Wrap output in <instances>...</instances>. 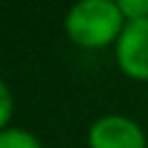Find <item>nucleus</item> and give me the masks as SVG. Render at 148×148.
Listing matches in <instances>:
<instances>
[{
  "label": "nucleus",
  "mask_w": 148,
  "mask_h": 148,
  "mask_svg": "<svg viewBox=\"0 0 148 148\" xmlns=\"http://www.w3.org/2000/svg\"><path fill=\"white\" fill-rule=\"evenodd\" d=\"M126 17L119 10V3L111 0H82L69 8L64 17L67 35L82 47H104L119 40Z\"/></svg>",
  "instance_id": "nucleus-1"
},
{
  "label": "nucleus",
  "mask_w": 148,
  "mask_h": 148,
  "mask_svg": "<svg viewBox=\"0 0 148 148\" xmlns=\"http://www.w3.org/2000/svg\"><path fill=\"white\" fill-rule=\"evenodd\" d=\"M89 148H146V136L133 119L109 114L91 123Z\"/></svg>",
  "instance_id": "nucleus-2"
},
{
  "label": "nucleus",
  "mask_w": 148,
  "mask_h": 148,
  "mask_svg": "<svg viewBox=\"0 0 148 148\" xmlns=\"http://www.w3.org/2000/svg\"><path fill=\"white\" fill-rule=\"evenodd\" d=\"M116 59L131 79H148V17L126 22L116 40Z\"/></svg>",
  "instance_id": "nucleus-3"
},
{
  "label": "nucleus",
  "mask_w": 148,
  "mask_h": 148,
  "mask_svg": "<svg viewBox=\"0 0 148 148\" xmlns=\"http://www.w3.org/2000/svg\"><path fill=\"white\" fill-rule=\"evenodd\" d=\"M0 148H42L35 133L25 128H3L0 131Z\"/></svg>",
  "instance_id": "nucleus-4"
},
{
  "label": "nucleus",
  "mask_w": 148,
  "mask_h": 148,
  "mask_svg": "<svg viewBox=\"0 0 148 148\" xmlns=\"http://www.w3.org/2000/svg\"><path fill=\"white\" fill-rule=\"evenodd\" d=\"M119 10L123 17L131 20H143L148 17V0H119Z\"/></svg>",
  "instance_id": "nucleus-5"
},
{
  "label": "nucleus",
  "mask_w": 148,
  "mask_h": 148,
  "mask_svg": "<svg viewBox=\"0 0 148 148\" xmlns=\"http://www.w3.org/2000/svg\"><path fill=\"white\" fill-rule=\"evenodd\" d=\"M10 114H12V96H10V89L5 86V82L0 79V131L8 123Z\"/></svg>",
  "instance_id": "nucleus-6"
}]
</instances>
